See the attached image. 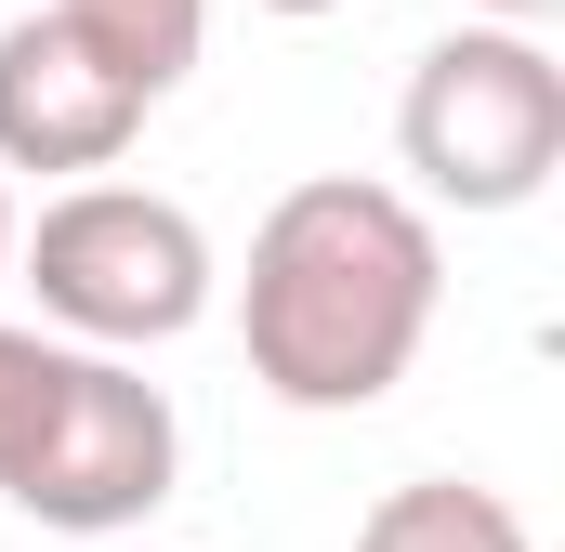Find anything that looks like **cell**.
Here are the masks:
<instances>
[{
  "label": "cell",
  "mask_w": 565,
  "mask_h": 552,
  "mask_svg": "<svg viewBox=\"0 0 565 552\" xmlns=\"http://www.w3.org/2000/svg\"><path fill=\"white\" fill-rule=\"evenodd\" d=\"M434 302H447V237L408 184H369V171H316L289 184L277 211L250 224V276H237V342H250V382L277 408H382L434 342Z\"/></svg>",
  "instance_id": "obj_1"
},
{
  "label": "cell",
  "mask_w": 565,
  "mask_h": 552,
  "mask_svg": "<svg viewBox=\"0 0 565 552\" xmlns=\"http://www.w3.org/2000/svg\"><path fill=\"white\" fill-rule=\"evenodd\" d=\"M13 289H40V329L79 355H158L211 316V224L158 184H66L40 224H13Z\"/></svg>",
  "instance_id": "obj_2"
},
{
  "label": "cell",
  "mask_w": 565,
  "mask_h": 552,
  "mask_svg": "<svg viewBox=\"0 0 565 552\" xmlns=\"http://www.w3.org/2000/svg\"><path fill=\"white\" fill-rule=\"evenodd\" d=\"M395 158L422 211H526L565 171V66L540 26H447L408 93H395Z\"/></svg>",
  "instance_id": "obj_3"
},
{
  "label": "cell",
  "mask_w": 565,
  "mask_h": 552,
  "mask_svg": "<svg viewBox=\"0 0 565 552\" xmlns=\"http://www.w3.org/2000/svg\"><path fill=\"white\" fill-rule=\"evenodd\" d=\"M171 474H184V421H171V395L145 382L132 355H79L66 369V408H53V434L26 447V474L0 487L26 527H66V540H132L145 513L171 500Z\"/></svg>",
  "instance_id": "obj_4"
},
{
  "label": "cell",
  "mask_w": 565,
  "mask_h": 552,
  "mask_svg": "<svg viewBox=\"0 0 565 552\" xmlns=\"http://www.w3.org/2000/svg\"><path fill=\"white\" fill-rule=\"evenodd\" d=\"M145 132V93L66 26V13H13L0 26V171H66L106 184Z\"/></svg>",
  "instance_id": "obj_5"
},
{
  "label": "cell",
  "mask_w": 565,
  "mask_h": 552,
  "mask_svg": "<svg viewBox=\"0 0 565 552\" xmlns=\"http://www.w3.org/2000/svg\"><path fill=\"white\" fill-rule=\"evenodd\" d=\"M355 552H540V540H526V513H513L500 487H473V474H408V487L369 500Z\"/></svg>",
  "instance_id": "obj_6"
},
{
  "label": "cell",
  "mask_w": 565,
  "mask_h": 552,
  "mask_svg": "<svg viewBox=\"0 0 565 552\" xmlns=\"http://www.w3.org/2000/svg\"><path fill=\"white\" fill-rule=\"evenodd\" d=\"M40 13H66L145 106H171V79L198 66V26H211V0H40Z\"/></svg>",
  "instance_id": "obj_7"
},
{
  "label": "cell",
  "mask_w": 565,
  "mask_h": 552,
  "mask_svg": "<svg viewBox=\"0 0 565 552\" xmlns=\"http://www.w3.org/2000/svg\"><path fill=\"white\" fill-rule=\"evenodd\" d=\"M66 369H79V342H53V329H13V316H0V487H13V474H26V447L53 434Z\"/></svg>",
  "instance_id": "obj_8"
},
{
  "label": "cell",
  "mask_w": 565,
  "mask_h": 552,
  "mask_svg": "<svg viewBox=\"0 0 565 552\" xmlns=\"http://www.w3.org/2000/svg\"><path fill=\"white\" fill-rule=\"evenodd\" d=\"M553 0H473V26H540Z\"/></svg>",
  "instance_id": "obj_9"
},
{
  "label": "cell",
  "mask_w": 565,
  "mask_h": 552,
  "mask_svg": "<svg viewBox=\"0 0 565 552\" xmlns=\"http://www.w3.org/2000/svg\"><path fill=\"white\" fill-rule=\"evenodd\" d=\"M0 289H13V184H0Z\"/></svg>",
  "instance_id": "obj_10"
},
{
  "label": "cell",
  "mask_w": 565,
  "mask_h": 552,
  "mask_svg": "<svg viewBox=\"0 0 565 552\" xmlns=\"http://www.w3.org/2000/svg\"><path fill=\"white\" fill-rule=\"evenodd\" d=\"M250 13H289V26H302V13H342V0H250Z\"/></svg>",
  "instance_id": "obj_11"
},
{
  "label": "cell",
  "mask_w": 565,
  "mask_h": 552,
  "mask_svg": "<svg viewBox=\"0 0 565 552\" xmlns=\"http://www.w3.org/2000/svg\"><path fill=\"white\" fill-rule=\"evenodd\" d=\"M106 552H145V540H106Z\"/></svg>",
  "instance_id": "obj_12"
}]
</instances>
